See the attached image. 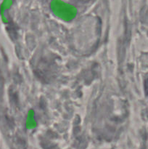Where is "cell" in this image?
<instances>
[{
    "label": "cell",
    "mask_w": 148,
    "mask_h": 149,
    "mask_svg": "<svg viewBox=\"0 0 148 149\" xmlns=\"http://www.w3.org/2000/svg\"><path fill=\"white\" fill-rule=\"evenodd\" d=\"M145 88H146V93L148 95V79L146 81V84H145Z\"/></svg>",
    "instance_id": "1"
}]
</instances>
